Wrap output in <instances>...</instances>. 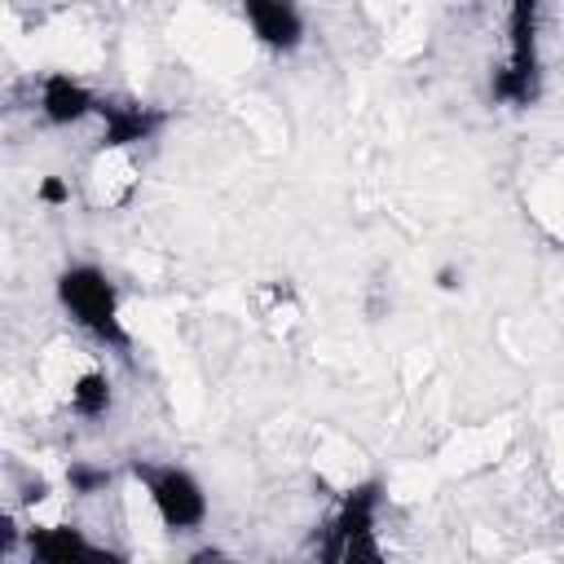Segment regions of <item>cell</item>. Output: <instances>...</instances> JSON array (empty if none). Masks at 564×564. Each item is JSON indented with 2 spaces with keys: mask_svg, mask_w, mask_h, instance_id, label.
Returning <instances> with one entry per match:
<instances>
[{
  "mask_svg": "<svg viewBox=\"0 0 564 564\" xmlns=\"http://www.w3.org/2000/svg\"><path fill=\"white\" fill-rule=\"evenodd\" d=\"M436 282H441V291H454V286H458V273H454V269H441Z\"/></svg>",
  "mask_w": 564,
  "mask_h": 564,
  "instance_id": "7c38bea8",
  "label": "cell"
},
{
  "mask_svg": "<svg viewBox=\"0 0 564 564\" xmlns=\"http://www.w3.org/2000/svg\"><path fill=\"white\" fill-rule=\"evenodd\" d=\"M57 300L70 313V322L79 330H88L97 344L119 348V352H132V335L123 330V317H119V291H115V282L97 264H70V269H62L57 273Z\"/></svg>",
  "mask_w": 564,
  "mask_h": 564,
  "instance_id": "6da1fadb",
  "label": "cell"
},
{
  "mask_svg": "<svg viewBox=\"0 0 564 564\" xmlns=\"http://www.w3.org/2000/svg\"><path fill=\"white\" fill-rule=\"evenodd\" d=\"M70 410L79 419H101L110 410V379L101 370H84L75 383H70Z\"/></svg>",
  "mask_w": 564,
  "mask_h": 564,
  "instance_id": "9c48e42d",
  "label": "cell"
},
{
  "mask_svg": "<svg viewBox=\"0 0 564 564\" xmlns=\"http://www.w3.org/2000/svg\"><path fill=\"white\" fill-rule=\"evenodd\" d=\"M66 485L88 498V494H101V489L110 485V471H106V467H93V463H70V467H66Z\"/></svg>",
  "mask_w": 564,
  "mask_h": 564,
  "instance_id": "30bf717a",
  "label": "cell"
},
{
  "mask_svg": "<svg viewBox=\"0 0 564 564\" xmlns=\"http://www.w3.org/2000/svg\"><path fill=\"white\" fill-rule=\"evenodd\" d=\"M538 9L542 0H507V62L489 79L498 106L524 110L538 101Z\"/></svg>",
  "mask_w": 564,
  "mask_h": 564,
  "instance_id": "7a4b0ae2",
  "label": "cell"
},
{
  "mask_svg": "<svg viewBox=\"0 0 564 564\" xmlns=\"http://www.w3.org/2000/svg\"><path fill=\"white\" fill-rule=\"evenodd\" d=\"M26 551H31V560H44V564H70V560H101L106 555L75 524H35V529H26Z\"/></svg>",
  "mask_w": 564,
  "mask_h": 564,
  "instance_id": "ba28073f",
  "label": "cell"
},
{
  "mask_svg": "<svg viewBox=\"0 0 564 564\" xmlns=\"http://www.w3.org/2000/svg\"><path fill=\"white\" fill-rule=\"evenodd\" d=\"M132 476L145 485V494H150L163 529H172V533L203 529V520H207V494H203V485L185 467H176V463H132Z\"/></svg>",
  "mask_w": 564,
  "mask_h": 564,
  "instance_id": "277c9868",
  "label": "cell"
},
{
  "mask_svg": "<svg viewBox=\"0 0 564 564\" xmlns=\"http://www.w3.org/2000/svg\"><path fill=\"white\" fill-rule=\"evenodd\" d=\"M97 106H101V97H97L84 79L66 75V70H48V75L40 79V115H44L53 128H75V123L93 119Z\"/></svg>",
  "mask_w": 564,
  "mask_h": 564,
  "instance_id": "8992f818",
  "label": "cell"
},
{
  "mask_svg": "<svg viewBox=\"0 0 564 564\" xmlns=\"http://www.w3.org/2000/svg\"><path fill=\"white\" fill-rule=\"evenodd\" d=\"M251 35L273 53H295L304 44V13L295 0H238Z\"/></svg>",
  "mask_w": 564,
  "mask_h": 564,
  "instance_id": "5b68a950",
  "label": "cell"
},
{
  "mask_svg": "<svg viewBox=\"0 0 564 564\" xmlns=\"http://www.w3.org/2000/svg\"><path fill=\"white\" fill-rule=\"evenodd\" d=\"M35 198H40L44 207H66V203H70V181H66V176H44V181L35 185Z\"/></svg>",
  "mask_w": 564,
  "mask_h": 564,
  "instance_id": "8fae6325",
  "label": "cell"
},
{
  "mask_svg": "<svg viewBox=\"0 0 564 564\" xmlns=\"http://www.w3.org/2000/svg\"><path fill=\"white\" fill-rule=\"evenodd\" d=\"M379 502H383V485L379 480H366L357 489H348L322 533V546L317 555L326 564H379L383 551L375 542V516H379Z\"/></svg>",
  "mask_w": 564,
  "mask_h": 564,
  "instance_id": "3957f363",
  "label": "cell"
},
{
  "mask_svg": "<svg viewBox=\"0 0 564 564\" xmlns=\"http://www.w3.org/2000/svg\"><path fill=\"white\" fill-rule=\"evenodd\" d=\"M101 119V150H123L137 141H150L163 123V110L141 106V101H119V97H101L97 106Z\"/></svg>",
  "mask_w": 564,
  "mask_h": 564,
  "instance_id": "52a82bcc",
  "label": "cell"
}]
</instances>
